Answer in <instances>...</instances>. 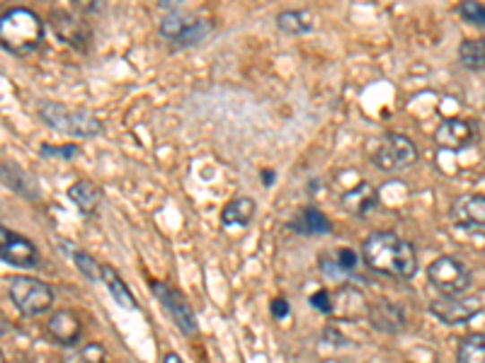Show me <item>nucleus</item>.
Segmentation results:
<instances>
[{
  "mask_svg": "<svg viewBox=\"0 0 485 363\" xmlns=\"http://www.w3.org/2000/svg\"><path fill=\"white\" fill-rule=\"evenodd\" d=\"M362 259L371 272L394 279H412L418 274V255L412 242L398 238L391 230L371 233L362 245Z\"/></svg>",
  "mask_w": 485,
  "mask_h": 363,
  "instance_id": "obj_1",
  "label": "nucleus"
},
{
  "mask_svg": "<svg viewBox=\"0 0 485 363\" xmlns=\"http://www.w3.org/2000/svg\"><path fill=\"white\" fill-rule=\"evenodd\" d=\"M0 41L8 54L27 56L44 41V22L30 8H10L0 17Z\"/></svg>",
  "mask_w": 485,
  "mask_h": 363,
  "instance_id": "obj_2",
  "label": "nucleus"
},
{
  "mask_svg": "<svg viewBox=\"0 0 485 363\" xmlns=\"http://www.w3.org/2000/svg\"><path fill=\"white\" fill-rule=\"evenodd\" d=\"M37 114L49 129H54L56 134H64V136L98 138L105 131L98 117H92V114H88L85 109H78V107L54 102V99H41L37 105Z\"/></svg>",
  "mask_w": 485,
  "mask_h": 363,
  "instance_id": "obj_3",
  "label": "nucleus"
},
{
  "mask_svg": "<svg viewBox=\"0 0 485 363\" xmlns=\"http://www.w3.org/2000/svg\"><path fill=\"white\" fill-rule=\"evenodd\" d=\"M158 32L165 41H170L175 47L189 48L202 44L212 34V22L197 15H189L180 8L173 10V13H165L160 24H158Z\"/></svg>",
  "mask_w": 485,
  "mask_h": 363,
  "instance_id": "obj_4",
  "label": "nucleus"
},
{
  "mask_svg": "<svg viewBox=\"0 0 485 363\" xmlns=\"http://www.w3.org/2000/svg\"><path fill=\"white\" fill-rule=\"evenodd\" d=\"M8 293L13 306L22 315H41L54 306V289L49 283L34 276H15L10 279Z\"/></svg>",
  "mask_w": 485,
  "mask_h": 363,
  "instance_id": "obj_5",
  "label": "nucleus"
},
{
  "mask_svg": "<svg viewBox=\"0 0 485 363\" xmlns=\"http://www.w3.org/2000/svg\"><path fill=\"white\" fill-rule=\"evenodd\" d=\"M428 281L439 296H461L471 286V269L459 257L442 255L428 266Z\"/></svg>",
  "mask_w": 485,
  "mask_h": 363,
  "instance_id": "obj_6",
  "label": "nucleus"
},
{
  "mask_svg": "<svg viewBox=\"0 0 485 363\" xmlns=\"http://www.w3.org/2000/svg\"><path fill=\"white\" fill-rule=\"evenodd\" d=\"M371 162L384 172H398L418 162V145L403 134H386L378 138L377 148L371 153Z\"/></svg>",
  "mask_w": 485,
  "mask_h": 363,
  "instance_id": "obj_7",
  "label": "nucleus"
},
{
  "mask_svg": "<svg viewBox=\"0 0 485 363\" xmlns=\"http://www.w3.org/2000/svg\"><path fill=\"white\" fill-rule=\"evenodd\" d=\"M151 290H153L158 303L165 307V313L170 315V320L178 324V330L192 337L197 332V317L192 313V306L187 303V298L182 296L180 290L163 281H151Z\"/></svg>",
  "mask_w": 485,
  "mask_h": 363,
  "instance_id": "obj_8",
  "label": "nucleus"
},
{
  "mask_svg": "<svg viewBox=\"0 0 485 363\" xmlns=\"http://www.w3.org/2000/svg\"><path fill=\"white\" fill-rule=\"evenodd\" d=\"M483 310V303L476 296H442L429 303V313L445 324H466Z\"/></svg>",
  "mask_w": 485,
  "mask_h": 363,
  "instance_id": "obj_9",
  "label": "nucleus"
},
{
  "mask_svg": "<svg viewBox=\"0 0 485 363\" xmlns=\"http://www.w3.org/2000/svg\"><path fill=\"white\" fill-rule=\"evenodd\" d=\"M0 257L3 262L17 269H34L39 264V250L30 238L13 233L8 228L0 230Z\"/></svg>",
  "mask_w": 485,
  "mask_h": 363,
  "instance_id": "obj_10",
  "label": "nucleus"
},
{
  "mask_svg": "<svg viewBox=\"0 0 485 363\" xmlns=\"http://www.w3.org/2000/svg\"><path fill=\"white\" fill-rule=\"evenodd\" d=\"M454 226L466 233L485 235V196L481 194H461L452 203Z\"/></svg>",
  "mask_w": 485,
  "mask_h": 363,
  "instance_id": "obj_11",
  "label": "nucleus"
},
{
  "mask_svg": "<svg viewBox=\"0 0 485 363\" xmlns=\"http://www.w3.org/2000/svg\"><path fill=\"white\" fill-rule=\"evenodd\" d=\"M435 143L445 151H466L478 143V126L469 119H445L435 131Z\"/></svg>",
  "mask_w": 485,
  "mask_h": 363,
  "instance_id": "obj_12",
  "label": "nucleus"
},
{
  "mask_svg": "<svg viewBox=\"0 0 485 363\" xmlns=\"http://www.w3.org/2000/svg\"><path fill=\"white\" fill-rule=\"evenodd\" d=\"M362 255L354 252L352 247H340L335 252H325L318 259L321 272L333 281H347V279H357V266H359Z\"/></svg>",
  "mask_w": 485,
  "mask_h": 363,
  "instance_id": "obj_13",
  "label": "nucleus"
},
{
  "mask_svg": "<svg viewBox=\"0 0 485 363\" xmlns=\"http://www.w3.org/2000/svg\"><path fill=\"white\" fill-rule=\"evenodd\" d=\"M378 192L377 186L369 185V182H359V185H354L352 189H347L342 194V199H340V206L345 213H350L352 218H367L371 211L378 209Z\"/></svg>",
  "mask_w": 485,
  "mask_h": 363,
  "instance_id": "obj_14",
  "label": "nucleus"
},
{
  "mask_svg": "<svg viewBox=\"0 0 485 363\" xmlns=\"http://www.w3.org/2000/svg\"><path fill=\"white\" fill-rule=\"evenodd\" d=\"M47 332L49 337L61 344V347H74L78 344V339L82 337V323L75 310H56V313L49 317V324H47Z\"/></svg>",
  "mask_w": 485,
  "mask_h": 363,
  "instance_id": "obj_15",
  "label": "nucleus"
},
{
  "mask_svg": "<svg viewBox=\"0 0 485 363\" xmlns=\"http://www.w3.org/2000/svg\"><path fill=\"white\" fill-rule=\"evenodd\" d=\"M369 320L374 324V330L386 332V334H398L405 327L403 307L395 306L391 300H377L369 307Z\"/></svg>",
  "mask_w": 485,
  "mask_h": 363,
  "instance_id": "obj_16",
  "label": "nucleus"
},
{
  "mask_svg": "<svg viewBox=\"0 0 485 363\" xmlns=\"http://www.w3.org/2000/svg\"><path fill=\"white\" fill-rule=\"evenodd\" d=\"M289 228L297 230L299 235H304V238H321V235H328L333 230V223H330V218L321 209L306 206V209H301L294 216Z\"/></svg>",
  "mask_w": 485,
  "mask_h": 363,
  "instance_id": "obj_17",
  "label": "nucleus"
},
{
  "mask_svg": "<svg viewBox=\"0 0 485 363\" xmlns=\"http://www.w3.org/2000/svg\"><path fill=\"white\" fill-rule=\"evenodd\" d=\"M66 196L78 206L81 213L92 216L98 211L100 202H102V189L95 182H91V179H78L75 185L68 186Z\"/></svg>",
  "mask_w": 485,
  "mask_h": 363,
  "instance_id": "obj_18",
  "label": "nucleus"
},
{
  "mask_svg": "<svg viewBox=\"0 0 485 363\" xmlns=\"http://www.w3.org/2000/svg\"><path fill=\"white\" fill-rule=\"evenodd\" d=\"M257 203L250 196H236L221 209L223 228H246L255 218Z\"/></svg>",
  "mask_w": 485,
  "mask_h": 363,
  "instance_id": "obj_19",
  "label": "nucleus"
},
{
  "mask_svg": "<svg viewBox=\"0 0 485 363\" xmlns=\"http://www.w3.org/2000/svg\"><path fill=\"white\" fill-rule=\"evenodd\" d=\"M102 283L108 286V293L115 298L117 306L126 307V310H139V300L134 298L132 289L126 286L122 276L117 274V269L102 266Z\"/></svg>",
  "mask_w": 485,
  "mask_h": 363,
  "instance_id": "obj_20",
  "label": "nucleus"
},
{
  "mask_svg": "<svg viewBox=\"0 0 485 363\" xmlns=\"http://www.w3.org/2000/svg\"><path fill=\"white\" fill-rule=\"evenodd\" d=\"M3 185L25 199H37V185H34L32 175H27L15 162H3Z\"/></svg>",
  "mask_w": 485,
  "mask_h": 363,
  "instance_id": "obj_21",
  "label": "nucleus"
},
{
  "mask_svg": "<svg viewBox=\"0 0 485 363\" xmlns=\"http://www.w3.org/2000/svg\"><path fill=\"white\" fill-rule=\"evenodd\" d=\"M51 27H54V32L58 34V39L66 41L71 47L81 48L78 41L91 39V32H88L75 17L68 15V13H54V22H51Z\"/></svg>",
  "mask_w": 485,
  "mask_h": 363,
  "instance_id": "obj_22",
  "label": "nucleus"
},
{
  "mask_svg": "<svg viewBox=\"0 0 485 363\" xmlns=\"http://www.w3.org/2000/svg\"><path fill=\"white\" fill-rule=\"evenodd\" d=\"M277 27L289 37H301L313 30V15L308 10H284L277 15Z\"/></svg>",
  "mask_w": 485,
  "mask_h": 363,
  "instance_id": "obj_23",
  "label": "nucleus"
},
{
  "mask_svg": "<svg viewBox=\"0 0 485 363\" xmlns=\"http://www.w3.org/2000/svg\"><path fill=\"white\" fill-rule=\"evenodd\" d=\"M459 64L466 71H485V39H466L459 47Z\"/></svg>",
  "mask_w": 485,
  "mask_h": 363,
  "instance_id": "obj_24",
  "label": "nucleus"
},
{
  "mask_svg": "<svg viewBox=\"0 0 485 363\" xmlns=\"http://www.w3.org/2000/svg\"><path fill=\"white\" fill-rule=\"evenodd\" d=\"M459 363H485V334H471L459 344Z\"/></svg>",
  "mask_w": 485,
  "mask_h": 363,
  "instance_id": "obj_25",
  "label": "nucleus"
},
{
  "mask_svg": "<svg viewBox=\"0 0 485 363\" xmlns=\"http://www.w3.org/2000/svg\"><path fill=\"white\" fill-rule=\"evenodd\" d=\"M108 354H105V347L92 341V344H85V347L75 349V351H68L61 363H105Z\"/></svg>",
  "mask_w": 485,
  "mask_h": 363,
  "instance_id": "obj_26",
  "label": "nucleus"
},
{
  "mask_svg": "<svg viewBox=\"0 0 485 363\" xmlns=\"http://www.w3.org/2000/svg\"><path fill=\"white\" fill-rule=\"evenodd\" d=\"M71 259H74V264L78 266V272H81L88 281H102V264H98L88 252L74 250V247H71Z\"/></svg>",
  "mask_w": 485,
  "mask_h": 363,
  "instance_id": "obj_27",
  "label": "nucleus"
},
{
  "mask_svg": "<svg viewBox=\"0 0 485 363\" xmlns=\"http://www.w3.org/2000/svg\"><path fill=\"white\" fill-rule=\"evenodd\" d=\"M41 158H58V160H74L75 155H81V145L78 143H44L39 145Z\"/></svg>",
  "mask_w": 485,
  "mask_h": 363,
  "instance_id": "obj_28",
  "label": "nucleus"
},
{
  "mask_svg": "<svg viewBox=\"0 0 485 363\" xmlns=\"http://www.w3.org/2000/svg\"><path fill=\"white\" fill-rule=\"evenodd\" d=\"M459 15L466 20L469 24H476V27H483L485 30V5L483 3H473V0H466L459 5Z\"/></svg>",
  "mask_w": 485,
  "mask_h": 363,
  "instance_id": "obj_29",
  "label": "nucleus"
},
{
  "mask_svg": "<svg viewBox=\"0 0 485 363\" xmlns=\"http://www.w3.org/2000/svg\"><path fill=\"white\" fill-rule=\"evenodd\" d=\"M311 306L316 310H321L323 315L335 313V300H333V293L330 290H316L311 296Z\"/></svg>",
  "mask_w": 485,
  "mask_h": 363,
  "instance_id": "obj_30",
  "label": "nucleus"
},
{
  "mask_svg": "<svg viewBox=\"0 0 485 363\" xmlns=\"http://www.w3.org/2000/svg\"><path fill=\"white\" fill-rule=\"evenodd\" d=\"M272 315H274L277 320H287L289 317V300L287 298L272 300Z\"/></svg>",
  "mask_w": 485,
  "mask_h": 363,
  "instance_id": "obj_31",
  "label": "nucleus"
},
{
  "mask_svg": "<svg viewBox=\"0 0 485 363\" xmlns=\"http://www.w3.org/2000/svg\"><path fill=\"white\" fill-rule=\"evenodd\" d=\"M163 363H185V361H182L180 356L175 354V351H168V354L163 356Z\"/></svg>",
  "mask_w": 485,
  "mask_h": 363,
  "instance_id": "obj_32",
  "label": "nucleus"
},
{
  "mask_svg": "<svg viewBox=\"0 0 485 363\" xmlns=\"http://www.w3.org/2000/svg\"><path fill=\"white\" fill-rule=\"evenodd\" d=\"M260 177H264V185L270 186L272 182H274V172H272V169H264L263 175H260Z\"/></svg>",
  "mask_w": 485,
  "mask_h": 363,
  "instance_id": "obj_33",
  "label": "nucleus"
}]
</instances>
